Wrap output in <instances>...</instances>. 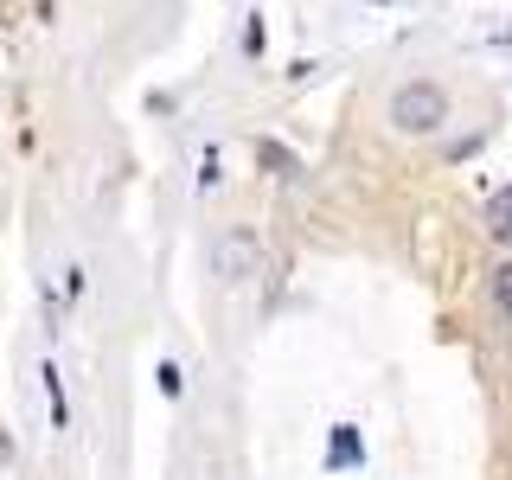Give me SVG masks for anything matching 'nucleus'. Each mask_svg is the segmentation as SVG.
I'll return each mask as SVG.
<instances>
[{
	"mask_svg": "<svg viewBox=\"0 0 512 480\" xmlns=\"http://www.w3.org/2000/svg\"><path fill=\"white\" fill-rule=\"evenodd\" d=\"M391 122L404 128V135H429V128L448 122V96L436 84H404L391 96Z\"/></svg>",
	"mask_w": 512,
	"mask_h": 480,
	"instance_id": "f257e3e1",
	"label": "nucleus"
},
{
	"mask_svg": "<svg viewBox=\"0 0 512 480\" xmlns=\"http://www.w3.org/2000/svg\"><path fill=\"white\" fill-rule=\"evenodd\" d=\"M212 269L224 282H244L263 269V244H256V231H218L212 237Z\"/></svg>",
	"mask_w": 512,
	"mask_h": 480,
	"instance_id": "f03ea898",
	"label": "nucleus"
},
{
	"mask_svg": "<svg viewBox=\"0 0 512 480\" xmlns=\"http://www.w3.org/2000/svg\"><path fill=\"white\" fill-rule=\"evenodd\" d=\"M365 461V436L352 423H333V442H327V468H359Z\"/></svg>",
	"mask_w": 512,
	"mask_h": 480,
	"instance_id": "7ed1b4c3",
	"label": "nucleus"
},
{
	"mask_svg": "<svg viewBox=\"0 0 512 480\" xmlns=\"http://www.w3.org/2000/svg\"><path fill=\"white\" fill-rule=\"evenodd\" d=\"M39 391H45V404H52V429L71 423V410H64V384H58V365H39Z\"/></svg>",
	"mask_w": 512,
	"mask_h": 480,
	"instance_id": "20e7f679",
	"label": "nucleus"
},
{
	"mask_svg": "<svg viewBox=\"0 0 512 480\" xmlns=\"http://www.w3.org/2000/svg\"><path fill=\"white\" fill-rule=\"evenodd\" d=\"M487 231H493V237H512V186L487 205Z\"/></svg>",
	"mask_w": 512,
	"mask_h": 480,
	"instance_id": "39448f33",
	"label": "nucleus"
},
{
	"mask_svg": "<svg viewBox=\"0 0 512 480\" xmlns=\"http://www.w3.org/2000/svg\"><path fill=\"white\" fill-rule=\"evenodd\" d=\"M493 301H500V308L512 314V263H500V269H493Z\"/></svg>",
	"mask_w": 512,
	"mask_h": 480,
	"instance_id": "423d86ee",
	"label": "nucleus"
},
{
	"mask_svg": "<svg viewBox=\"0 0 512 480\" xmlns=\"http://www.w3.org/2000/svg\"><path fill=\"white\" fill-rule=\"evenodd\" d=\"M160 391H167V397H180V391H186V378H180V365H173V359L160 365Z\"/></svg>",
	"mask_w": 512,
	"mask_h": 480,
	"instance_id": "0eeeda50",
	"label": "nucleus"
}]
</instances>
